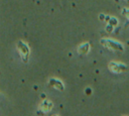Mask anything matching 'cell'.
<instances>
[{"label": "cell", "mask_w": 129, "mask_h": 116, "mask_svg": "<svg viewBox=\"0 0 129 116\" xmlns=\"http://www.w3.org/2000/svg\"><path fill=\"white\" fill-rule=\"evenodd\" d=\"M101 43L110 48V49H113V50H119V51H123L124 47H123V44L116 41V40H112V39H109V38H103L101 39Z\"/></svg>", "instance_id": "1"}, {"label": "cell", "mask_w": 129, "mask_h": 116, "mask_svg": "<svg viewBox=\"0 0 129 116\" xmlns=\"http://www.w3.org/2000/svg\"><path fill=\"white\" fill-rule=\"evenodd\" d=\"M17 49L21 55L22 61L24 63H26L28 61V56H29V47L27 46V44L20 40L17 42Z\"/></svg>", "instance_id": "2"}, {"label": "cell", "mask_w": 129, "mask_h": 116, "mask_svg": "<svg viewBox=\"0 0 129 116\" xmlns=\"http://www.w3.org/2000/svg\"><path fill=\"white\" fill-rule=\"evenodd\" d=\"M109 69L114 73H122V72H126L128 70V67L123 63L111 62L109 64Z\"/></svg>", "instance_id": "3"}, {"label": "cell", "mask_w": 129, "mask_h": 116, "mask_svg": "<svg viewBox=\"0 0 129 116\" xmlns=\"http://www.w3.org/2000/svg\"><path fill=\"white\" fill-rule=\"evenodd\" d=\"M48 85H50L51 87H53L55 89H58L59 91H63L64 90L62 82L60 80H58V79H55V78H50L48 80Z\"/></svg>", "instance_id": "4"}, {"label": "cell", "mask_w": 129, "mask_h": 116, "mask_svg": "<svg viewBox=\"0 0 129 116\" xmlns=\"http://www.w3.org/2000/svg\"><path fill=\"white\" fill-rule=\"evenodd\" d=\"M51 108H52V103L49 100H46V99H44L39 105V109L42 112H48V111L51 110Z\"/></svg>", "instance_id": "5"}, {"label": "cell", "mask_w": 129, "mask_h": 116, "mask_svg": "<svg viewBox=\"0 0 129 116\" xmlns=\"http://www.w3.org/2000/svg\"><path fill=\"white\" fill-rule=\"evenodd\" d=\"M89 50H90V44L88 42H85V43L81 44L78 48V52L80 54H87L89 52Z\"/></svg>", "instance_id": "6"}, {"label": "cell", "mask_w": 129, "mask_h": 116, "mask_svg": "<svg viewBox=\"0 0 129 116\" xmlns=\"http://www.w3.org/2000/svg\"><path fill=\"white\" fill-rule=\"evenodd\" d=\"M109 22H110V25H112V26L117 25V19L116 18H110Z\"/></svg>", "instance_id": "7"}, {"label": "cell", "mask_w": 129, "mask_h": 116, "mask_svg": "<svg viewBox=\"0 0 129 116\" xmlns=\"http://www.w3.org/2000/svg\"><path fill=\"white\" fill-rule=\"evenodd\" d=\"M92 89L91 88H89V87H87L86 89H85V93H86V95H91L92 94Z\"/></svg>", "instance_id": "8"}, {"label": "cell", "mask_w": 129, "mask_h": 116, "mask_svg": "<svg viewBox=\"0 0 129 116\" xmlns=\"http://www.w3.org/2000/svg\"><path fill=\"white\" fill-rule=\"evenodd\" d=\"M124 12H125V15L127 16V18L129 19V9H125V10H124Z\"/></svg>", "instance_id": "9"}, {"label": "cell", "mask_w": 129, "mask_h": 116, "mask_svg": "<svg viewBox=\"0 0 129 116\" xmlns=\"http://www.w3.org/2000/svg\"><path fill=\"white\" fill-rule=\"evenodd\" d=\"M41 97L44 99V98H45V94H41Z\"/></svg>", "instance_id": "10"}, {"label": "cell", "mask_w": 129, "mask_h": 116, "mask_svg": "<svg viewBox=\"0 0 129 116\" xmlns=\"http://www.w3.org/2000/svg\"><path fill=\"white\" fill-rule=\"evenodd\" d=\"M53 116H56V115H53Z\"/></svg>", "instance_id": "11"}]
</instances>
